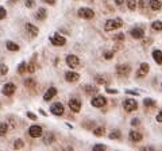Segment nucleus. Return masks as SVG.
<instances>
[{
    "label": "nucleus",
    "mask_w": 162,
    "mask_h": 151,
    "mask_svg": "<svg viewBox=\"0 0 162 151\" xmlns=\"http://www.w3.org/2000/svg\"><path fill=\"white\" fill-rule=\"evenodd\" d=\"M123 26V22H122L120 18H115V19H109V21L106 22V26H104V30L106 31H114V30H118Z\"/></svg>",
    "instance_id": "nucleus-1"
},
{
    "label": "nucleus",
    "mask_w": 162,
    "mask_h": 151,
    "mask_svg": "<svg viewBox=\"0 0 162 151\" xmlns=\"http://www.w3.org/2000/svg\"><path fill=\"white\" fill-rule=\"evenodd\" d=\"M123 107L127 112H133V111H135L136 108H138V103L134 99H126L123 101Z\"/></svg>",
    "instance_id": "nucleus-2"
},
{
    "label": "nucleus",
    "mask_w": 162,
    "mask_h": 151,
    "mask_svg": "<svg viewBox=\"0 0 162 151\" xmlns=\"http://www.w3.org/2000/svg\"><path fill=\"white\" fill-rule=\"evenodd\" d=\"M50 42L54 45V46H64L65 43H66V39H65L64 37H61L59 34H54V35H51L50 38Z\"/></svg>",
    "instance_id": "nucleus-3"
},
{
    "label": "nucleus",
    "mask_w": 162,
    "mask_h": 151,
    "mask_svg": "<svg viewBox=\"0 0 162 151\" xmlns=\"http://www.w3.org/2000/svg\"><path fill=\"white\" fill-rule=\"evenodd\" d=\"M78 16L84 18V19H92L95 16V12L92 11L91 8H86V7H83V8L78 10Z\"/></svg>",
    "instance_id": "nucleus-4"
},
{
    "label": "nucleus",
    "mask_w": 162,
    "mask_h": 151,
    "mask_svg": "<svg viewBox=\"0 0 162 151\" xmlns=\"http://www.w3.org/2000/svg\"><path fill=\"white\" fill-rule=\"evenodd\" d=\"M64 111H65V108L61 103H54L50 107V112L53 113V115H56V116H61L62 113H64Z\"/></svg>",
    "instance_id": "nucleus-5"
},
{
    "label": "nucleus",
    "mask_w": 162,
    "mask_h": 151,
    "mask_svg": "<svg viewBox=\"0 0 162 151\" xmlns=\"http://www.w3.org/2000/svg\"><path fill=\"white\" fill-rule=\"evenodd\" d=\"M15 89H16V86H15L12 82H8V84H6L3 86V89H1V93H3L4 96H12L15 93Z\"/></svg>",
    "instance_id": "nucleus-6"
},
{
    "label": "nucleus",
    "mask_w": 162,
    "mask_h": 151,
    "mask_svg": "<svg viewBox=\"0 0 162 151\" xmlns=\"http://www.w3.org/2000/svg\"><path fill=\"white\" fill-rule=\"evenodd\" d=\"M91 104L93 105V107H96V108H101V107H104V105L107 104V100H106V97H103V96H96V97L92 99Z\"/></svg>",
    "instance_id": "nucleus-7"
},
{
    "label": "nucleus",
    "mask_w": 162,
    "mask_h": 151,
    "mask_svg": "<svg viewBox=\"0 0 162 151\" xmlns=\"http://www.w3.org/2000/svg\"><path fill=\"white\" fill-rule=\"evenodd\" d=\"M42 132H43V131H42L41 125H31L29 130V134L31 138H39L42 135Z\"/></svg>",
    "instance_id": "nucleus-8"
},
{
    "label": "nucleus",
    "mask_w": 162,
    "mask_h": 151,
    "mask_svg": "<svg viewBox=\"0 0 162 151\" xmlns=\"http://www.w3.org/2000/svg\"><path fill=\"white\" fill-rule=\"evenodd\" d=\"M130 72H131L130 65H118V66H116V73H118L119 76H124V77H127V76L130 74Z\"/></svg>",
    "instance_id": "nucleus-9"
},
{
    "label": "nucleus",
    "mask_w": 162,
    "mask_h": 151,
    "mask_svg": "<svg viewBox=\"0 0 162 151\" xmlns=\"http://www.w3.org/2000/svg\"><path fill=\"white\" fill-rule=\"evenodd\" d=\"M69 108L73 112H80V109H81V101L78 99H70L69 100Z\"/></svg>",
    "instance_id": "nucleus-10"
},
{
    "label": "nucleus",
    "mask_w": 162,
    "mask_h": 151,
    "mask_svg": "<svg viewBox=\"0 0 162 151\" xmlns=\"http://www.w3.org/2000/svg\"><path fill=\"white\" fill-rule=\"evenodd\" d=\"M149 70H150V66H149V64L143 62V64H141V66H139L138 72H136V76H138L139 78H142V77H144V76L147 74Z\"/></svg>",
    "instance_id": "nucleus-11"
},
{
    "label": "nucleus",
    "mask_w": 162,
    "mask_h": 151,
    "mask_svg": "<svg viewBox=\"0 0 162 151\" xmlns=\"http://www.w3.org/2000/svg\"><path fill=\"white\" fill-rule=\"evenodd\" d=\"M66 64H68V66H69V67L74 69V67L78 66L80 59L77 58L76 55H68V57H66Z\"/></svg>",
    "instance_id": "nucleus-12"
},
{
    "label": "nucleus",
    "mask_w": 162,
    "mask_h": 151,
    "mask_svg": "<svg viewBox=\"0 0 162 151\" xmlns=\"http://www.w3.org/2000/svg\"><path fill=\"white\" fill-rule=\"evenodd\" d=\"M130 32H131V37L135 38V39H142L144 37V31L141 27H135V29H133Z\"/></svg>",
    "instance_id": "nucleus-13"
},
{
    "label": "nucleus",
    "mask_w": 162,
    "mask_h": 151,
    "mask_svg": "<svg viewBox=\"0 0 162 151\" xmlns=\"http://www.w3.org/2000/svg\"><path fill=\"white\" fill-rule=\"evenodd\" d=\"M78 78H80V76H78V73H76V72H68L65 74V80L68 82H76Z\"/></svg>",
    "instance_id": "nucleus-14"
},
{
    "label": "nucleus",
    "mask_w": 162,
    "mask_h": 151,
    "mask_svg": "<svg viewBox=\"0 0 162 151\" xmlns=\"http://www.w3.org/2000/svg\"><path fill=\"white\" fill-rule=\"evenodd\" d=\"M128 138L131 142H141V140L143 139V135H142L141 132H138V131H131Z\"/></svg>",
    "instance_id": "nucleus-15"
},
{
    "label": "nucleus",
    "mask_w": 162,
    "mask_h": 151,
    "mask_svg": "<svg viewBox=\"0 0 162 151\" xmlns=\"http://www.w3.org/2000/svg\"><path fill=\"white\" fill-rule=\"evenodd\" d=\"M56 95H57V89L51 86V88H49V90H47L46 93H45L43 100H45V101H49V100H51L54 96H56Z\"/></svg>",
    "instance_id": "nucleus-16"
},
{
    "label": "nucleus",
    "mask_w": 162,
    "mask_h": 151,
    "mask_svg": "<svg viewBox=\"0 0 162 151\" xmlns=\"http://www.w3.org/2000/svg\"><path fill=\"white\" fill-rule=\"evenodd\" d=\"M150 8L153 11H159L162 8V1L161 0H150Z\"/></svg>",
    "instance_id": "nucleus-17"
},
{
    "label": "nucleus",
    "mask_w": 162,
    "mask_h": 151,
    "mask_svg": "<svg viewBox=\"0 0 162 151\" xmlns=\"http://www.w3.org/2000/svg\"><path fill=\"white\" fill-rule=\"evenodd\" d=\"M153 58L158 65H162V51L161 50H154L153 51Z\"/></svg>",
    "instance_id": "nucleus-18"
},
{
    "label": "nucleus",
    "mask_w": 162,
    "mask_h": 151,
    "mask_svg": "<svg viewBox=\"0 0 162 151\" xmlns=\"http://www.w3.org/2000/svg\"><path fill=\"white\" fill-rule=\"evenodd\" d=\"M54 134L53 132H47V134H45V136H43V143L45 144H51V143L54 142Z\"/></svg>",
    "instance_id": "nucleus-19"
},
{
    "label": "nucleus",
    "mask_w": 162,
    "mask_h": 151,
    "mask_svg": "<svg viewBox=\"0 0 162 151\" xmlns=\"http://www.w3.org/2000/svg\"><path fill=\"white\" fill-rule=\"evenodd\" d=\"M26 30H27V32H29L31 37H37L38 35V29H37L35 26H32V24H26Z\"/></svg>",
    "instance_id": "nucleus-20"
},
{
    "label": "nucleus",
    "mask_w": 162,
    "mask_h": 151,
    "mask_svg": "<svg viewBox=\"0 0 162 151\" xmlns=\"http://www.w3.org/2000/svg\"><path fill=\"white\" fill-rule=\"evenodd\" d=\"M46 16H47V11L45 8H39L38 12L35 14V18L38 19V21H45V19H46Z\"/></svg>",
    "instance_id": "nucleus-21"
},
{
    "label": "nucleus",
    "mask_w": 162,
    "mask_h": 151,
    "mask_svg": "<svg viewBox=\"0 0 162 151\" xmlns=\"http://www.w3.org/2000/svg\"><path fill=\"white\" fill-rule=\"evenodd\" d=\"M84 89H85V92L88 93V95H97V92H99V89H97L96 86H91V85H85L84 86Z\"/></svg>",
    "instance_id": "nucleus-22"
},
{
    "label": "nucleus",
    "mask_w": 162,
    "mask_h": 151,
    "mask_svg": "<svg viewBox=\"0 0 162 151\" xmlns=\"http://www.w3.org/2000/svg\"><path fill=\"white\" fill-rule=\"evenodd\" d=\"M143 104H144V107H146V108H154L157 105V103L154 101V100L149 99V97H146V99L143 100Z\"/></svg>",
    "instance_id": "nucleus-23"
},
{
    "label": "nucleus",
    "mask_w": 162,
    "mask_h": 151,
    "mask_svg": "<svg viewBox=\"0 0 162 151\" xmlns=\"http://www.w3.org/2000/svg\"><path fill=\"white\" fill-rule=\"evenodd\" d=\"M7 49H8L10 51H18V50H19V46H18L16 43H14V42L8 41V42H7Z\"/></svg>",
    "instance_id": "nucleus-24"
},
{
    "label": "nucleus",
    "mask_w": 162,
    "mask_h": 151,
    "mask_svg": "<svg viewBox=\"0 0 162 151\" xmlns=\"http://www.w3.org/2000/svg\"><path fill=\"white\" fill-rule=\"evenodd\" d=\"M151 29H153L154 31H161V30H162V22L161 21L153 22V24H151Z\"/></svg>",
    "instance_id": "nucleus-25"
},
{
    "label": "nucleus",
    "mask_w": 162,
    "mask_h": 151,
    "mask_svg": "<svg viewBox=\"0 0 162 151\" xmlns=\"http://www.w3.org/2000/svg\"><path fill=\"white\" fill-rule=\"evenodd\" d=\"M93 134L96 135V136H103V135L106 134V130H104L103 127H97L93 130Z\"/></svg>",
    "instance_id": "nucleus-26"
},
{
    "label": "nucleus",
    "mask_w": 162,
    "mask_h": 151,
    "mask_svg": "<svg viewBox=\"0 0 162 151\" xmlns=\"http://www.w3.org/2000/svg\"><path fill=\"white\" fill-rule=\"evenodd\" d=\"M120 138H122V134H120V131H118V130L109 134V139H116V140H119Z\"/></svg>",
    "instance_id": "nucleus-27"
},
{
    "label": "nucleus",
    "mask_w": 162,
    "mask_h": 151,
    "mask_svg": "<svg viewBox=\"0 0 162 151\" xmlns=\"http://www.w3.org/2000/svg\"><path fill=\"white\" fill-rule=\"evenodd\" d=\"M7 131H8V125L6 123H1L0 124V136H4L7 134Z\"/></svg>",
    "instance_id": "nucleus-28"
},
{
    "label": "nucleus",
    "mask_w": 162,
    "mask_h": 151,
    "mask_svg": "<svg viewBox=\"0 0 162 151\" xmlns=\"http://www.w3.org/2000/svg\"><path fill=\"white\" fill-rule=\"evenodd\" d=\"M96 82L97 84H103V85H108V78H106V77H101V76H97L96 77Z\"/></svg>",
    "instance_id": "nucleus-29"
},
{
    "label": "nucleus",
    "mask_w": 162,
    "mask_h": 151,
    "mask_svg": "<svg viewBox=\"0 0 162 151\" xmlns=\"http://www.w3.org/2000/svg\"><path fill=\"white\" fill-rule=\"evenodd\" d=\"M26 72H27V64L26 62H22V64L19 65V67H18V73L19 74H24Z\"/></svg>",
    "instance_id": "nucleus-30"
},
{
    "label": "nucleus",
    "mask_w": 162,
    "mask_h": 151,
    "mask_svg": "<svg viewBox=\"0 0 162 151\" xmlns=\"http://www.w3.org/2000/svg\"><path fill=\"white\" fill-rule=\"evenodd\" d=\"M24 85H26L27 88H34L37 85L35 80H32V78H27L26 81H24Z\"/></svg>",
    "instance_id": "nucleus-31"
},
{
    "label": "nucleus",
    "mask_w": 162,
    "mask_h": 151,
    "mask_svg": "<svg viewBox=\"0 0 162 151\" xmlns=\"http://www.w3.org/2000/svg\"><path fill=\"white\" fill-rule=\"evenodd\" d=\"M127 6H128V8L131 10V11H135L136 1H135V0H128V1H127Z\"/></svg>",
    "instance_id": "nucleus-32"
},
{
    "label": "nucleus",
    "mask_w": 162,
    "mask_h": 151,
    "mask_svg": "<svg viewBox=\"0 0 162 151\" xmlns=\"http://www.w3.org/2000/svg\"><path fill=\"white\" fill-rule=\"evenodd\" d=\"M23 146H24V142H23L22 139H16V140L14 142V147H15V148H22Z\"/></svg>",
    "instance_id": "nucleus-33"
},
{
    "label": "nucleus",
    "mask_w": 162,
    "mask_h": 151,
    "mask_svg": "<svg viewBox=\"0 0 162 151\" xmlns=\"http://www.w3.org/2000/svg\"><path fill=\"white\" fill-rule=\"evenodd\" d=\"M114 41L123 42L124 41V34H116V35H114Z\"/></svg>",
    "instance_id": "nucleus-34"
},
{
    "label": "nucleus",
    "mask_w": 162,
    "mask_h": 151,
    "mask_svg": "<svg viewBox=\"0 0 162 151\" xmlns=\"http://www.w3.org/2000/svg\"><path fill=\"white\" fill-rule=\"evenodd\" d=\"M27 72H30V73L35 72V64H34V62H31V64H27Z\"/></svg>",
    "instance_id": "nucleus-35"
},
{
    "label": "nucleus",
    "mask_w": 162,
    "mask_h": 151,
    "mask_svg": "<svg viewBox=\"0 0 162 151\" xmlns=\"http://www.w3.org/2000/svg\"><path fill=\"white\" fill-rule=\"evenodd\" d=\"M7 72H8V67L6 65H0V74H7Z\"/></svg>",
    "instance_id": "nucleus-36"
},
{
    "label": "nucleus",
    "mask_w": 162,
    "mask_h": 151,
    "mask_svg": "<svg viewBox=\"0 0 162 151\" xmlns=\"http://www.w3.org/2000/svg\"><path fill=\"white\" fill-rule=\"evenodd\" d=\"M104 58H106V59H111V58H114V51H107L106 54H104Z\"/></svg>",
    "instance_id": "nucleus-37"
},
{
    "label": "nucleus",
    "mask_w": 162,
    "mask_h": 151,
    "mask_svg": "<svg viewBox=\"0 0 162 151\" xmlns=\"http://www.w3.org/2000/svg\"><path fill=\"white\" fill-rule=\"evenodd\" d=\"M107 148V146H104V144H96V146H93V150L96 151V150H106Z\"/></svg>",
    "instance_id": "nucleus-38"
},
{
    "label": "nucleus",
    "mask_w": 162,
    "mask_h": 151,
    "mask_svg": "<svg viewBox=\"0 0 162 151\" xmlns=\"http://www.w3.org/2000/svg\"><path fill=\"white\" fill-rule=\"evenodd\" d=\"M6 15H7L6 10H4L3 7H0V19H4V18H6Z\"/></svg>",
    "instance_id": "nucleus-39"
},
{
    "label": "nucleus",
    "mask_w": 162,
    "mask_h": 151,
    "mask_svg": "<svg viewBox=\"0 0 162 151\" xmlns=\"http://www.w3.org/2000/svg\"><path fill=\"white\" fill-rule=\"evenodd\" d=\"M26 6L29 7V8H32V7L35 6V1H34V0H27V1H26Z\"/></svg>",
    "instance_id": "nucleus-40"
},
{
    "label": "nucleus",
    "mask_w": 162,
    "mask_h": 151,
    "mask_svg": "<svg viewBox=\"0 0 162 151\" xmlns=\"http://www.w3.org/2000/svg\"><path fill=\"white\" fill-rule=\"evenodd\" d=\"M27 117H30L31 120H37V115L32 112H27Z\"/></svg>",
    "instance_id": "nucleus-41"
},
{
    "label": "nucleus",
    "mask_w": 162,
    "mask_h": 151,
    "mask_svg": "<svg viewBox=\"0 0 162 151\" xmlns=\"http://www.w3.org/2000/svg\"><path fill=\"white\" fill-rule=\"evenodd\" d=\"M127 95H133V96H138L139 92H136V90H126Z\"/></svg>",
    "instance_id": "nucleus-42"
},
{
    "label": "nucleus",
    "mask_w": 162,
    "mask_h": 151,
    "mask_svg": "<svg viewBox=\"0 0 162 151\" xmlns=\"http://www.w3.org/2000/svg\"><path fill=\"white\" fill-rule=\"evenodd\" d=\"M157 122L162 123V109L159 111V113H158V115H157Z\"/></svg>",
    "instance_id": "nucleus-43"
},
{
    "label": "nucleus",
    "mask_w": 162,
    "mask_h": 151,
    "mask_svg": "<svg viewBox=\"0 0 162 151\" xmlns=\"http://www.w3.org/2000/svg\"><path fill=\"white\" fill-rule=\"evenodd\" d=\"M107 93H109V95H116V93H118V90L116 89H107Z\"/></svg>",
    "instance_id": "nucleus-44"
},
{
    "label": "nucleus",
    "mask_w": 162,
    "mask_h": 151,
    "mask_svg": "<svg viewBox=\"0 0 162 151\" xmlns=\"http://www.w3.org/2000/svg\"><path fill=\"white\" fill-rule=\"evenodd\" d=\"M141 8L142 10L146 8V0H141Z\"/></svg>",
    "instance_id": "nucleus-45"
},
{
    "label": "nucleus",
    "mask_w": 162,
    "mask_h": 151,
    "mask_svg": "<svg viewBox=\"0 0 162 151\" xmlns=\"http://www.w3.org/2000/svg\"><path fill=\"white\" fill-rule=\"evenodd\" d=\"M42 1H45V3H49V4H56V0H42Z\"/></svg>",
    "instance_id": "nucleus-46"
},
{
    "label": "nucleus",
    "mask_w": 162,
    "mask_h": 151,
    "mask_svg": "<svg viewBox=\"0 0 162 151\" xmlns=\"http://www.w3.org/2000/svg\"><path fill=\"white\" fill-rule=\"evenodd\" d=\"M131 124H133V125H138L139 124V120L138 119H133V120H131Z\"/></svg>",
    "instance_id": "nucleus-47"
},
{
    "label": "nucleus",
    "mask_w": 162,
    "mask_h": 151,
    "mask_svg": "<svg viewBox=\"0 0 162 151\" xmlns=\"http://www.w3.org/2000/svg\"><path fill=\"white\" fill-rule=\"evenodd\" d=\"M123 1H124V0H115V3L118 4V6H120V4H123Z\"/></svg>",
    "instance_id": "nucleus-48"
},
{
    "label": "nucleus",
    "mask_w": 162,
    "mask_h": 151,
    "mask_svg": "<svg viewBox=\"0 0 162 151\" xmlns=\"http://www.w3.org/2000/svg\"><path fill=\"white\" fill-rule=\"evenodd\" d=\"M10 1H11V3H15V1H18V0H10Z\"/></svg>",
    "instance_id": "nucleus-49"
}]
</instances>
